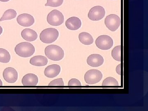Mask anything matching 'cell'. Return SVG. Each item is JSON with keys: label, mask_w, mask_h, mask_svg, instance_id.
Listing matches in <instances>:
<instances>
[{"label": "cell", "mask_w": 148, "mask_h": 111, "mask_svg": "<svg viewBox=\"0 0 148 111\" xmlns=\"http://www.w3.org/2000/svg\"><path fill=\"white\" fill-rule=\"evenodd\" d=\"M45 51L47 57L53 61H60L64 57V51L58 46L53 45L48 46Z\"/></svg>", "instance_id": "6da1fadb"}, {"label": "cell", "mask_w": 148, "mask_h": 111, "mask_svg": "<svg viewBox=\"0 0 148 111\" xmlns=\"http://www.w3.org/2000/svg\"><path fill=\"white\" fill-rule=\"evenodd\" d=\"M16 54L24 58L30 57L34 54L35 48L34 46L30 43L22 42L18 44L14 48Z\"/></svg>", "instance_id": "7a4b0ae2"}, {"label": "cell", "mask_w": 148, "mask_h": 111, "mask_svg": "<svg viewBox=\"0 0 148 111\" xmlns=\"http://www.w3.org/2000/svg\"><path fill=\"white\" fill-rule=\"evenodd\" d=\"M59 36V32L54 28H47L43 30L40 35V40L45 43L54 42Z\"/></svg>", "instance_id": "3957f363"}, {"label": "cell", "mask_w": 148, "mask_h": 111, "mask_svg": "<svg viewBox=\"0 0 148 111\" xmlns=\"http://www.w3.org/2000/svg\"><path fill=\"white\" fill-rule=\"evenodd\" d=\"M47 19L48 23L51 26H58L64 23V18L61 12L54 10L48 14Z\"/></svg>", "instance_id": "277c9868"}, {"label": "cell", "mask_w": 148, "mask_h": 111, "mask_svg": "<svg viewBox=\"0 0 148 111\" xmlns=\"http://www.w3.org/2000/svg\"><path fill=\"white\" fill-rule=\"evenodd\" d=\"M103 78V74L97 70L88 71L84 75L85 81L88 84H93L100 82Z\"/></svg>", "instance_id": "5b68a950"}, {"label": "cell", "mask_w": 148, "mask_h": 111, "mask_svg": "<svg viewBox=\"0 0 148 111\" xmlns=\"http://www.w3.org/2000/svg\"><path fill=\"white\" fill-rule=\"evenodd\" d=\"M96 46L102 50H108L113 45V40L110 37L107 35L100 36L95 40Z\"/></svg>", "instance_id": "8992f818"}, {"label": "cell", "mask_w": 148, "mask_h": 111, "mask_svg": "<svg viewBox=\"0 0 148 111\" xmlns=\"http://www.w3.org/2000/svg\"><path fill=\"white\" fill-rule=\"evenodd\" d=\"M105 24L110 31L115 32L119 28L121 24V19L116 14H110L106 16Z\"/></svg>", "instance_id": "52a82bcc"}, {"label": "cell", "mask_w": 148, "mask_h": 111, "mask_svg": "<svg viewBox=\"0 0 148 111\" xmlns=\"http://www.w3.org/2000/svg\"><path fill=\"white\" fill-rule=\"evenodd\" d=\"M106 11L103 7L96 6L93 7L89 11L88 16L92 21H99L104 18Z\"/></svg>", "instance_id": "ba28073f"}, {"label": "cell", "mask_w": 148, "mask_h": 111, "mask_svg": "<svg viewBox=\"0 0 148 111\" xmlns=\"http://www.w3.org/2000/svg\"><path fill=\"white\" fill-rule=\"evenodd\" d=\"M3 77L5 80L9 83H14L18 79V73L15 69L8 67L4 71Z\"/></svg>", "instance_id": "9c48e42d"}, {"label": "cell", "mask_w": 148, "mask_h": 111, "mask_svg": "<svg viewBox=\"0 0 148 111\" xmlns=\"http://www.w3.org/2000/svg\"><path fill=\"white\" fill-rule=\"evenodd\" d=\"M16 21L18 24L24 27H29L32 26L35 22V19L31 14L23 13L17 16Z\"/></svg>", "instance_id": "30bf717a"}, {"label": "cell", "mask_w": 148, "mask_h": 111, "mask_svg": "<svg viewBox=\"0 0 148 111\" xmlns=\"http://www.w3.org/2000/svg\"><path fill=\"white\" fill-rule=\"evenodd\" d=\"M87 63L89 66L92 67H98L103 65L104 59L100 54H92L88 57Z\"/></svg>", "instance_id": "8fae6325"}, {"label": "cell", "mask_w": 148, "mask_h": 111, "mask_svg": "<svg viewBox=\"0 0 148 111\" xmlns=\"http://www.w3.org/2000/svg\"><path fill=\"white\" fill-rule=\"evenodd\" d=\"M61 72V67L57 64L48 66L45 70V75L48 78H53L58 76Z\"/></svg>", "instance_id": "7c38bea8"}, {"label": "cell", "mask_w": 148, "mask_h": 111, "mask_svg": "<svg viewBox=\"0 0 148 111\" xmlns=\"http://www.w3.org/2000/svg\"><path fill=\"white\" fill-rule=\"evenodd\" d=\"M38 82V78L34 74H28L25 75L21 80L22 84L25 86H35Z\"/></svg>", "instance_id": "4fadbf2b"}, {"label": "cell", "mask_w": 148, "mask_h": 111, "mask_svg": "<svg viewBox=\"0 0 148 111\" xmlns=\"http://www.w3.org/2000/svg\"><path fill=\"white\" fill-rule=\"evenodd\" d=\"M82 22L80 19L75 16L68 18L66 22V27L69 30H77L81 27Z\"/></svg>", "instance_id": "5bb4252c"}, {"label": "cell", "mask_w": 148, "mask_h": 111, "mask_svg": "<svg viewBox=\"0 0 148 111\" xmlns=\"http://www.w3.org/2000/svg\"><path fill=\"white\" fill-rule=\"evenodd\" d=\"M21 36L24 40L29 42L36 40L38 36L36 32L30 29H26L23 30L21 32Z\"/></svg>", "instance_id": "9a60e30c"}, {"label": "cell", "mask_w": 148, "mask_h": 111, "mask_svg": "<svg viewBox=\"0 0 148 111\" xmlns=\"http://www.w3.org/2000/svg\"><path fill=\"white\" fill-rule=\"evenodd\" d=\"M48 60L46 57L42 56H37L30 59V63L36 66H43L47 64Z\"/></svg>", "instance_id": "2e32d148"}, {"label": "cell", "mask_w": 148, "mask_h": 111, "mask_svg": "<svg viewBox=\"0 0 148 111\" xmlns=\"http://www.w3.org/2000/svg\"><path fill=\"white\" fill-rule=\"evenodd\" d=\"M80 42L85 45H90L93 42V39L91 35L86 32H82L79 35Z\"/></svg>", "instance_id": "e0dca14e"}, {"label": "cell", "mask_w": 148, "mask_h": 111, "mask_svg": "<svg viewBox=\"0 0 148 111\" xmlns=\"http://www.w3.org/2000/svg\"><path fill=\"white\" fill-rule=\"evenodd\" d=\"M16 11L12 9L8 10L5 12L1 18H0V21L13 19L16 17Z\"/></svg>", "instance_id": "ac0fdd59"}, {"label": "cell", "mask_w": 148, "mask_h": 111, "mask_svg": "<svg viewBox=\"0 0 148 111\" xmlns=\"http://www.w3.org/2000/svg\"><path fill=\"white\" fill-rule=\"evenodd\" d=\"M10 55L8 51L4 49L0 48V62L8 63L10 60Z\"/></svg>", "instance_id": "d6986e66"}, {"label": "cell", "mask_w": 148, "mask_h": 111, "mask_svg": "<svg viewBox=\"0 0 148 111\" xmlns=\"http://www.w3.org/2000/svg\"><path fill=\"white\" fill-rule=\"evenodd\" d=\"M112 56L114 60L121 61V45L115 47L112 51Z\"/></svg>", "instance_id": "ffe728a7"}, {"label": "cell", "mask_w": 148, "mask_h": 111, "mask_svg": "<svg viewBox=\"0 0 148 111\" xmlns=\"http://www.w3.org/2000/svg\"><path fill=\"white\" fill-rule=\"evenodd\" d=\"M103 86H118L119 83L115 79L112 77H108L103 81Z\"/></svg>", "instance_id": "44dd1931"}, {"label": "cell", "mask_w": 148, "mask_h": 111, "mask_svg": "<svg viewBox=\"0 0 148 111\" xmlns=\"http://www.w3.org/2000/svg\"><path fill=\"white\" fill-rule=\"evenodd\" d=\"M64 0H47V2L45 4V6L51 7H58L62 5Z\"/></svg>", "instance_id": "7402d4cb"}, {"label": "cell", "mask_w": 148, "mask_h": 111, "mask_svg": "<svg viewBox=\"0 0 148 111\" xmlns=\"http://www.w3.org/2000/svg\"><path fill=\"white\" fill-rule=\"evenodd\" d=\"M64 82L62 78H58L53 80L49 84V86H64Z\"/></svg>", "instance_id": "603a6c76"}, {"label": "cell", "mask_w": 148, "mask_h": 111, "mask_svg": "<svg viewBox=\"0 0 148 111\" xmlns=\"http://www.w3.org/2000/svg\"><path fill=\"white\" fill-rule=\"evenodd\" d=\"M68 86H81V84L79 80L76 79H72L69 81Z\"/></svg>", "instance_id": "cb8c5ba5"}, {"label": "cell", "mask_w": 148, "mask_h": 111, "mask_svg": "<svg viewBox=\"0 0 148 111\" xmlns=\"http://www.w3.org/2000/svg\"><path fill=\"white\" fill-rule=\"evenodd\" d=\"M116 72L117 73L119 74V75H121V64H119V65L117 66Z\"/></svg>", "instance_id": "d4e9b609"}, {"label": "cell", "mask_w": 148, "mask_h": 111, "mask_svg": "<svg viewBox=\"0 0 148 111\" xmlns=\"http://www.w3.org/2000/svg\"><path fill=\"white\" fill-rule=\"evenodd\" d=\"M3 28L2 27H1V26H0V35L3 32Z\"/></svg>", "instance_id": "484cf974"}, {"label": "cell", "mask_w": 148, "mask_h": 111, "mask_svg": "<svg viewBox=\"0 0 148 111\" xmlns=\"http://www.w3.org/2000/svg\"><path fill=\"white\" fill-rule=\"evenodd\" d=\"M10 1V0H0V1L3 2H7Z\"/></svg>", "instance_id": "4316f807"}, {"label": "cell", "mask_w": 148, "mask_h": 111, "mask_svg": "<svg viewBox=\"0 0 148 111\" xmlns=\"http://www.w3.org/2000/svg\"><path fill=\"white\" fill-rule=\"evenodd\" d=\"M3 85V82L0 79V86H2Z\"/></svg>", "instance_id": "83f0119b"}]
</instances>
